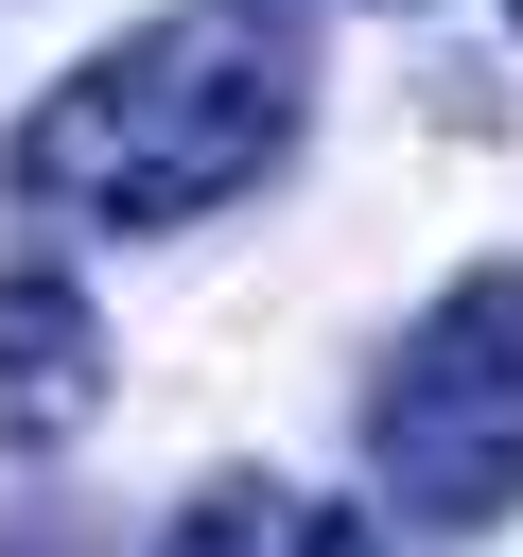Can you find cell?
Wrapping results in <instances>:
<instances>
[{"instance_id": "5b68a950", "label": "cell", "mask_w": 523, "mask_h": 557, "mask_svg": "<svg viewBox=\"0 0 523 557\" xmlns=\"http://www.w3.org/2000/svg\"><path fill=\"white\" fill-rule=\"evenodd\" d=\"M384 17H418V0H384Z\"/></svg>"}, {"instance_id": "7a4b0ae2", "label": "cell", "mask_w": 523, "mask_h": 557, "mask_svg": "<svg viewBox=\"0 0 523 557\" xmlns=\"http://www.w3.org/2000/svg\"><path fill=\"white\" fill-rule=\"evenodd\" d=\"M366 470L418 540L523 522V261H471L366 383Z\"/></svg>"}, {"instance_id": "3957f363", "label": "cell", "mask_w": 523, "mask_h": 557, "mask_svg": "<svg viewBox=\"0 0 523 557\" xmlns=\"http://www.w3.org/2000/svg\"><path fill=\"white\" fill-rule=\"evenodd\" d=\"M105 418V296L70 261H0V453H70Z\"/></svg>"}, {"instance_id": "6da1fadb", "label": "cell", "mask_w": 523, "mask_h": 557, "mask_svg": "<svg viewBox=\"0 0 523 557\" xmlns=\"http://www.w3.org/2000/svg\"><path fill=\"white\" fill-rule=\"evenodd\" d=\"M314 122V52L279 0H174L139 35H105L87 70L35 87V122L0 139V174L70 226H209L227 191H262Z\"/></svg>"}, {"instance_id": "8992f818", "label": "cell", "mask_w": 523, "mask_h": 557, "mask_svg": "<svg viewBox=\"0 0 523 557\" xmlns=\"http://www.w3.org/2000/svg\"><path fill=\"white\" fill-rule=\"evenodd\" d=\"M506 17H523V0H506Z\"/></svg>"}, {"instance_id": "277c9868", "label": "cell", "mask_w": 523, "mask_h": 557, "mask_svg": "<svg viewBox=\"0 0 523 557\" xmlns=\"http://www.w3.org/2000/svg\"><path fill=\"white\" fill-rule=\"evenodd\" d=\"M157 557H384V540H366V505H331V487H296V470H209V487L157 522Z\"/></svg>"}]
</instances>
